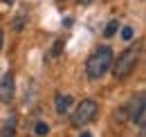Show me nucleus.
Segmentation results:
<instances>
[{
	"label": "nucleus",
	"mask_w": 146,
	"mask_h": 137,
	"mask_svg": "<svg viewBox=\"0 0 146 137\" xmlns=\"http://www.w3.org/2000/svg\"><path fill=\"white\" fill-rule=\"evenodd\" d=\"M137 61H139V50L137 47H128L124 50L119 56H117V61L112 59V74H115V79H126L130 76L133 72H135V65H137Z\"/></svg>",
	"instance_id": "f03ea898"
},
{
	"label": "nucleus",
	"mask_w": 146,
	"mask_h": 137,
	"mask_svg": "<svg viewBox=\"0 0 146 137\" xmlns=\"http://www.w3.org/2000/svg\"><path fill=\"white\" fill-rule=\"evenodd\" d=\"M81 137H92V133H88V130H86V133H81Z\"/></svg>",
	"instance_id": "dca6fc26"
},
{
	"label": "nucleus",
	"mask_w": 146,
	"mask_h": 137,
	"mask_svg": "<svg viewBox=\"0 0 146 137\" xmlns=\"http://www.w3.org/2000/svg\"><path fill=\"white\" fill-rule=\"evenodd\" d=\"M16 135V117L11 115V117H7L5 124H2V128H0V137H14Z\"/></svg>",
	"instance_id": "0eeeda50"
},
{
	"label": "nucleus",
	"mask_w": 146,
	"mask_h": 137,
	"mask_svg": "<svg viewBox=\"0 0 146 137\" xmlns=\"http://www.w3.org/2000/svg\"><path fill=\"white\" fill-rule=\"evenodd\" d=\"M0 2H5V5H14L16 0H0Z\"/></svg>",
	"instance_id": "2eb2a0df"
},
{
	"label": "nucleus",
	"mask_w": 146,
	"mask_h": 137,
	"mask_svg": "<svg viewBox=\"0 0 146 137\" xmlns=\"http://www.w3.org/2000/svg\"><path fill=\"white\" fill-rule=\"evenodd\" d=\"M25 23H27V11H20L18 16H16V20H14V29H16V32H23Z\"/></svg>",
	"instance_id": "1a4fd4ad"
},
{
	"label": "nucleus",
	"mask_w": 146,
	"mask_h": 137,
	"mask_svg": "<svg viewBox=\"0 0 146 137\" xmlns=\"http://www.w3.org/2000/svg\"><path fill=\"white\" fill-rule=\"evenodd\" d=\"M76 2H79V5H90L92 0H76Z\"/></svg>",
	"instance_id": "ddd939ff"
},
{
	"label": "nucleus",
	"mask_w": 146,
	"mask_h": 137,
	"mask_svg": "<svg viewBox=\"0 0 146 137\" xmlns=\"http://www.w3.org/2000/svg\"><path fill=\"white\" fill-rule=\"evenodd\" d=\"M34 133H36L38 137H45L47 133H50V126H47L45 121H38L36 126H34Z\"/></svg>",
	"instance_id": "9d476101"
},
{
	"label": "nucleus",
	"mask_w": 146,
	"mask_h": 137,
	"mask_svg": "<svg viewBox=\"0 0 146 137\" xmlns=\"http://www.w3.org/2000/svg\"><path fill=\"white\" fill-rule=\"evenodd\" d=\"M70 106H72V97H70V94L56 92V97H54V110L58 112V115H65V112L70 110Z\"/></svg>",
	"instance_id": "423d86ee"
},
{
	"label": "nucleus",
	"mask_w": 146,
	"mask_h": 137,
	"mask_svg": "<svg viewBox=\"0 0 146 137\" xmlns=\"http://www.w3.org/2000/svg\"><path fill=\"white\" fill-rule=\"evenodd\" d=\"M117 29H119V20H110L108 25H106V29H104V36H106V38H110V36L117 34Z\"/></svg>",
	"instance_id": "6e6552de"
},
{
	"label": "nucleus",
	"mask_w": 146,
	"mask_h": 137,
	"mask_svg": "<svg viewBox=\"0 0 146 137\" xmlns=\"http://www.w3.org/2000/svg\"><path fill=\"white\" fill-rule=\"evenodd\" d=\"M128 119L139 124V126L144 124V94H142V92L128 103Z\"/></svg>",
	"instance_id": "39448f33"
},
{
	"label": "nucleus",
	"mask_w": 146,
	"mask_h": 137,
	"mask_svg": "<svg viewBox=\"0 0 146 137\" xmlns=\"http://www.w3.org/2000/svg\"><path fill=\"white\" fill-rule=\"evenodd\" d=\"M121 38H124V41H130V38H133V27H124V29H121Z\"/></svg>",
	"instance_id": "9b49d317"
},
{
	"label": "nucleus",
	"mask_w": 146,
	"mask_h": 137,
	"mask_svg": "<svg viewBox=\"0 0 146 137\" xmlns=\"http://www.w3.org/2000/svg\"><path fill=\"white\" fill-rule=\"evenodd\" d=\"M2 43H5V34L0 32V50H2Z\"/></svg>",
	"instance_id": "4468645a"
},
{
	"label": "nucleus",
	"mask_w": 146,
	"mask_h": 137,
	"mask_svg": "<svg viewBox=\"0 0 146 137\" xmlns=\"http://www.w3.org/2000/svg\"><path fill=\"white\" fill-rule=\"evenodd\" d=\"M97 112H99L97 101H94V99H83V101L76 106V110L72 112V126L74 128H81V126L90 124V121L97 117Z\"/></svg>",
	"instance_id": "7ed1b4c3"
},
{
	"label": "nucleus",
	"mask_w": 146,
	"mask_h": 137,
	"mask_svg": "<svg viewBox=\"0 0 146 137\" xmlns=\"http://www.w3.org/2000/svg\"><path fill=\"white\" fill-rule=\"evenodd\" d=\"M112 59H115V56H112V50H110V47H106V45L97 47V50L90 54V59L86 61V74H88V79H92V81L101 79L110 70Z\"/></svg>",
	"instance_id": "f257e3e1"
},
{
	"label": "nucleus",
	"mask_w": 146,
	"mask_h": 137,
	"mask_svg": "<svg viewBox=\"0 0 146 137\" xmlns=\"http://www.w3.org/2000/svg\"><path fill=\"white\" fill-rule=\"evenodd\" d=\"M16 94V81H14V74L7 72L0 76V103H9Z\"/></svg>",
	"instance_id": "20e7f679"
},
{
	"label": "nucleus",
	"mask_w": 146,
	"mask_h": 137,
	"mask_svg": "<svg viewBox=\"0 0 146 137\" xmlns=\"http://www.w3.org/2000/svg\"><path fill=\"white\" fill-rule=\"evenodd\" d=\"M61 47H63V41H56V43H54V50H52V54L56 56V54L61 52Z\"/></svg>",
	"instance_id": "f8f14e48"
}]
</instances>
